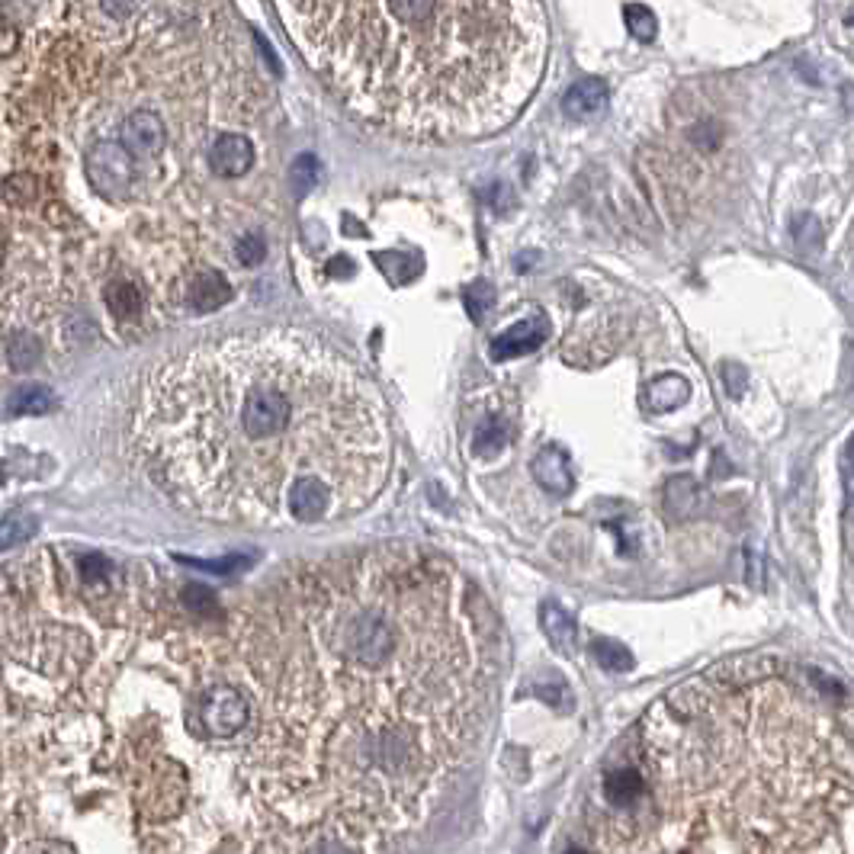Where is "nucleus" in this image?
<instances>
[{"label":"nucleus","mask_w":854,"mask_h":854,"mask_svg":"<svg viewBox=\"0 0 854 854\" xmlns=\"http://www.w3.org/2000/svg\"><path fill=\"white\" fill-rule=\"evenodd\" d=\"M251 736L238 784L267 819L373 848L466 768L495 675L479 594L421 549L305 566L238 633Z\"/></svg>","instance_id":"f257e3e1"},{"label":"nucleus","mask_w":854,"mask_h":854,"mask_svg":"<svg viewBox=\"0 0 854 854\" xmlns=\"http://www.w3.org/2000/svg\"><path fill=\"white\" fill-rule=\"evenodd\" d=\"M132 440L180 508L257 527L344 521L392 466L373 383L299 331L235 334L161 363L142 386Z\"/></svg>","instance_id":"f03ea898"},{"label":"nucleus","mask_w":854,"mask_h":854,"mask_svg":"<svg viewBox=\"0 0 854 854\" xmlns=\"http://www.w3.org/2000/svg\"><path fill=\"white\" fill-rule=\"evenodd\" d=\"M758 655L671 688L643 723L646 806L662 851H829L851 813L845 710Z\"/></svg>","instance_id":"7ed1b4c3"},{"label":"nucleus","mask_w":854,"mask_h":854,"mask_svg":"<svg viewBox=\"0 0 854 854\" xmlns=\"http://www.w3.org/2000/svg\"><path fill=\"white\" fill-rule=\"evenodd\" d=\"M84 177L100 200L119 206L139 196L142 167L119 139H94L84 148Z\"/></svg>","instance_id":"20e7f679"},{"label":"nucleus","mask_w":854,"mask_h":854,"mask_svg":"<svg viewBox=\"0 0 854 854\" xmlns=\"http://www.w3.org/2000/svg\"><path fill=\"white\" fill-rule=\"evenodd\" d=\"M251 723V697L235 681H212L196 704V726L212 739H232Z\"/></svg>","instance_id":"39448f33"},{"label":"nucleus","mask_w":854,"mask_h":854,"mask_svg":"<svg viewBox=\"0 0 854 854\" xmlns=\"http://www.w3.org/2000/svg\"><path fill=\"white\" fill-rule=\"evenodd\" d=\"M119 142L139 164L158 161L171 145V129L155 106H135L119 119Z\"/></svg>","instance_id":"423d86ee"},{"label":"nucleus","mask_w":854,"mask_h":854,"mask_svg":"<svg viewBox=\"0 0 854 854\" xmlns=\"http://www.w3.org/2000/svg\"><path fill=\"white\" fill-rule=\"evenodd\" d=\"M257 161V148L248 132L225 129L206 148V167L219 180H241Z\"/></svg>","instance_id":"0eeeda50"},{"label":"nucleus","mask_w":854,"mask_h":854,"mask_svg":"<svg viewBox=\"0 0 854 854\" xmlns=\"http://www.w3.org/2000/svg\"><path fill=\"white\" fill-rule=\"evenodd\" d=\"M546 338H549V322L543 315L521 318V322H514L511 328H505L492 341V360L501 363V360H514L521 354H530V350H537Z\"/></svg>","instance_id":"6e6552de"},{"label":"nucleus","mask_w":854,"mask_h":854,"mask_svg":"<svg viewBox=\"0 0 854 854\" xmlns=\"http://www.w3.org/2000/svg\"><path fill=\"white\" fill-rule=\"evenodd\" d=\"M232 299V283L225 280L222 270L200 267L190 273L187 280V302L193 312H216Z\"/></svg>","instance_id":"1a4fd4ad"},{"label":"nucleus","mask_w":854,"mask_h":854,"mask_svg":"<svg viewBox=\"0 0 854 854\" xmlns=\"http://www.w3.org/2000/svg\"><path fill=\"white\" fill-rule=\"evenodd\" d=\"M607 110V84L601 78H585L566 90L562 113L569 119H594Z\"/></svg>","instance_id":"9d476101"},{"label":"nucleus","mask_w":854,"mask_h":854,"mask_svg":"<svg viewBox=\"0 0 854 854\" xmlns=\"http://www.w3.org/2000/svg\"><path fill=\"white\" fill-rule=\"evenodd\" d=\"M533 476L546 488L549 495H569L572 492V469H569V456L559 447H543L533 460Z\"/></svg>","instance_id":"9b49d317"},{"label":"nucleus","mask_w":854,"mask_h":854,"mask_svg":"<svg viewBox=\"0 0 854 854\" xmlns=\"http://www.w3.org/2000/svg\"><path fill=\"white\" fill-rule=\"evenodd\" d=\"M540 620H543V633L549 636V643H553L562 655H572L575 652V620L566 610L556 601H546L540 607Z\"/></svg>","instance_id":"f8f14e48"},{"label":"nucleus","mask_w":854,"mask_h":854,"mask_svg":"<svg viewBox=\"0 0 854 854\" xmlns=\"http://www.w3.org/2000/svg\"><path fill=\"white\" fill-rule=\"evenodd\" d=\"M688 395H691L688 379L668 373V376H659L649 386V408L652 411H671V408H678V405L688 402Z\"/></svg>","instance_id":"ddd939ff"},{"label":"nucleus","mask_w":854,"mask_h":854,"mask_svg":"<svg viewBox=\"0 0 854 854\" xmlns=\"http://www.w3.org/2000/svg\"><path fill=\"white\" fill-rule=\"evenodd\" d=\"M52 408V392L45 386H23L7 399L10 415H45Z\"/></svg>","instance_id":"4468645a"},{"label":"nucleus","mask_w":854,"mask_h":854,"mask_svg":"<svg viewBox=\"0 0 854 854\" xmlns=\"http://www.w3.org/2000/svg\"><path fill=\"white\" fill-rule=\"evenodd\" d=\"M594 659H598L601 668L614 671V675H623V671L633 668L630 649L623 643H617V639H598V643H594Z\"/></svg>","instance_id":"2eb2a0df"},{"label":"nucleus","mask_w":854,"mask_h":854,"mask_svg":"<svg viewBox=\"0 0 854 854\" xmlns=\"http://www.w3.org/2000/svg\"><path fill=\"white\" fill-rule=\"evenodd\" d=\"M623 20H627L630 36L639 42H652L655 39V13L643 4H627L623 7Z\"/></svg>","instance_id":"dca6fc26"},{"label":"nucleus","mask_w":854,"mask_h":854,"mask_svg":"<svg viewBox=\"0 0 854 854\" xmlns=\"http://www.w3.org/2000/svg\"><path fill=\"white\" fill-rule=\"evenodd\" d=\"M235 257L241 267H261L267 257V241L261 232H248L235 241Z\"/></svg>","instance_id":"f3484780"},{"label":"nucleus","mask_w":854,"mask_h":854,"mask_svg":"<svg viewBox=\"0 0 854 854\" xmlns=\"http://www.w3.org/2000/svg\"><path fill=\"white\" fill-rule=\"evenodd\" d=\"M289 180H293V190L302 196L309 193L315 183H318V161L312 155H299L293 161V167H289Z\"/></svg>","instance_id":"a211bd4d"},{"label":"nucleus","mask_w":854,"mask_h":854,"mask_svg":"<svg viewBox=\"0 0 854 854\" xmlns=\"http://www.w3.org/2000/svg\"><path fill=\"white\" fill-rule=\"evenodd\" d=\"M492 302H495V293H492V286H488L485 280L472 283V286L466 289V309H469L472 318H476V322H482L485 312L492 309Z\"/></svg>","instance_id":"6ab92c4d"},{"label":"nucleus","mask_w":854,"mask_h":854,"mask_svg":"<svg viewBox=\"0 0 854 854\" xmlns=\"http://www.w3.org/2000/svg\"><path fill=\"white\" fill-rule=\"evenodd\" d=\"M33 521H23V517H10V521L0 524V549H13L26 543L29 537H33Z\"/></svg>","instance_id":"aec40b11"},{"label":"nucleus","mask_w":854,"mask_h":854,"mask_svg":"<svg viewBox=\"0 0 854 854\" xmlns=\"http://www.w3.org/2000/svg\"><path fill=\"white\" fill-rule=\"evenodd\" d=\"M505 440H508L505 427H501L498 421H488V424H482L476 431V450L479 453H495V450L505 447Z\"/></svg>","instance_id":"412c9836"},{"label":"nucleus","mask_w":854,"mask_h":854,"mask_svg":"<svg viewBox=\"0 0 854 854\" xmlns=\"http://www.w3.org/2000/svg\"><path fill=\"white\" fill-rule=\"evenodd\" d=\"M723 383H726V389H729L732 395L742 392V370H739V366H726V370H723Z\"/></svg>","instance_id":"4be33fe9"},{"label":"nucleus","mask_w":854,"mask_h":854,"mask_svg":"<svg viewBox=\"0 0 854 854\" xmlns=\"http://www.w3.org/2000/svg\"><path fill=\"white\" fill-rule=\"evenodd\" d=\"M0 17H4V10H0Z\"/></svg>","instance_id":"5701e85b"}]
</instances>
